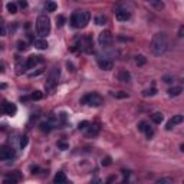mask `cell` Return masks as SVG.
<instances>
[{
  "label": "cell",
  "mask_w": 184,
  "mask_h": 184,
  "mask_svg": "<svg viewBox=\"0 0 184 184\" xmlns=\"http://www.w3.org/2000/svg\"><path fill=\"white\" fill-rule=\"evenodd\" d=\"M150 49L155 56H161L168 50V38L165 33H155L151 39V43H150Z\"/></svg>",
  "instance_id": "6da1fadb"
},
{
  "label": "cell",
  "mask_w": 184,
  "mask_h": 184,
  "mask_svg": "<svg viewBox=\"0 0 184 184\" xmlns=\"http://www.w3.org/2000/svg\"><path fill=\"white\" fill-rule=\"evenodd\" d=\"M89 19H91V15L89 12L87 10H76L72 17H70V25L73 27H79V29H83L87 27V25L89 23Z\"/></svg>",
  "instance_id": "7a4b0ae2"
},
{
  "label": "cell",
  "mask_w": 184,
  "mask_h": 184,
  "mask_svg": "<svg viewBox=\"0 0 184 184\" xmlns=\"http://www.w3.org/2000/svg\"><path fill=\"white\" fill-rule=\"evenodd\" d=\"M36 29H38V35L39 36H48L50 33V19L46 15H40L36 20Z\"/></svg>",
  "instance_id": "3957f363"
},
{
  "label": "cell",
  "mask_w": 184,
  "mask_h": 184,
  "mask_svg": "<svg viewBox=\"0 0 184 184\" xmlns=\"http://www.w3.org/2000/svg\"><path fill=\"white\" fill-rule=\"evenodd\" d=\"M81 102L85 104V105H89V107H99V105H102L104 99H102V97H101L99 94L91 92V94H87L85 97L82 98Z\"/></svg>",
  "instance_id": "277c9868"
},
{
  "label": "cell",
  "mask_w": 184,
  "mask_h": 184,
  "mask_svg": "<svg viewBox=\"0 0 184 184\" xmlns=\"http://www.w3.org/2000/svg\"><path fill=\"white\" fill-rule=\"evenodd\" d=\"M98 42L102 48H109L111 43H112V35L108 30H104V32L99 33V38H98Z\"/></svg>",
  "instance_id": "5b68a950"
},
{
  "label": "cell",
  "mask_w": 184,
  "mask_h": 184,
  "mask_svg": "<svg viewBox=\"0 0 184 184\" xmlns=\"http://www.w3.org/2000/svg\"><path fill=\"white\" fill-rule=\"evenodd\" d=\"M59 68H53L52 69V72H50V75H49V79H48V89H52V88L56 85V82H58V79H59Z\"/></svg>",
  "instance_id": "8992f818"
},
{
  "label": "cell",
  "mask_w": 184,
  "mask_h": 184,
  "mask_svg": "<svg viewBox=\"0 0 184 184\" xmlns=\"http://www.w3.org/2000/svg\"><path fill=\"white\" fill-rule=\"evenodd\" d=\"M13 155H15V151H13V148H10V147H7V145L0 147V161L10 160Z\"/></svg>",
  "instance_id": "52a82bcc"
},
{
  "label": "cell",
  "mask_w": 184,
  "mask_h": 184,
  "mask_svg": "<svg viewBox=\"0 0 184 184\" xmlns=\"http://www.w3.org/2000/svg\"><path fill=\"white\" fill-rule=\"evenodd\" d=\"M88 130L87 132H85V135L88 137V138H94V137H97L98 134H99V130H101V127H99V124H89L87 127Z\"/></svg>",
  "instance_id": "ba28073f"
},
{
  "label": "cell",
  "mask_w": 184,
  "mask_h": 184,
  "mask_svg": "<svg viewBox=\"0 0 184 184\" xmlns=\"http://www.w3.org/2000/svg\"><path fill=\"white\" fill-rule=\"evenodd\" d=\"M183 122V115H174L173 118L170 119L167 122V127H165V130L167 131H171L175 127V125H179V124H181Z\"/></svg>",
  "instance_id": "9c48e42d"
},
{
  "label": "cell",
  "mask_w": 184,
  "mask_h": 184,
  "mask_svg": "<svg viewBox=\"0 0 184 184\" xmlns=\"http://www.w3.org/2000/svg\"><path fill=\"white\" fill-rule=\"evenodd\" d=\"M115 17H117V20H119V22H127L131 17V13L127 9H119L115 13Z\"/></svg>",
  "instance_id": "30bf717a"
},
{
  "label": "cell",
  "mask_w": 184,
  "mask_h": 184,
  "mask_svg": "<svg viewBox=\"0 0 184 184\" xmlns=\"http://www.w3.org/2000/svg\"><path fill=\"white\" fill-rule=\"evenodd\" d=\"M39 62H42V58H40V56H35V55H32V56H29L27 60H26V68L27 69H30V68L38 65Z\"/></svg>",
  "instance_id": "8fae6325"
},
{
  "label": "cell",
  "mask_w": 184,
  "mask_h": 184,
  "mask_svg": "<svg viewBox=\"0 0 184 184\" xmlns=\"http://www.w3.org/2000/svg\"><path fill=\"white\" fill-rule=\"evenodd\" d=\"M98 66L102 70H111L114 68V63L108 59H98Z\"/></svg>",
  "instance_id": "7c38bea8"
},
{
  "label": "cell",
  "mask_w": 184,
  "mask_h": 184,
  "mask_svg": "<svg viewBox=\"0 0 184 184\" xmlns=\"http://www.w3.org/2000/svg\"><path fill=\"white\" fill-rule=\"evenodd\" d=\"M118 79L121 82H124V83H128V82L131 81V73L128 72V70H119V73H118Z\"/></svg>",
  "instance_id": "4fadbf2b"
},
{
  "label": "cell",
  "mask_w": 184,
  "mask_h": 184,
  "mask_svg": "<svg viewBox=\"0 0 184 184\" xmlns=\"http://www.w3.org/2000/svg\"><path fill=\"white\" fill-rule=\"evenodd\" d=\"M3 112H5L6 115H15L16 114V105L15 104H5L3 105Z\"/></svg>",
  "instance_id": "5bb4252c"
},
{
  "label": "cell",
  "mask_w": 184,
  "mask_h": 184,
  "mask_svg": "<svg viewBox=\"0 0 184 184\" xmlns=\"http://www.w3.org/2000/svg\"><path fill=\"white\" fill-rule=\"evenodd\" d=\"M83 42H85V43H83V50H85V52H87V53H92V46H94V45H92V38L91 36H87V38L83 39Z\"/></svg>",
  "instance_id": "9a60e30c"
},
{
  "label": "cell",
  "mask_w": 184,
  "mask_h": 184,
  "mask_svg": "<svg viewBox=\"0 0 184 184\" xmlns=\"http://www.w3.org/2000/svg\"><path fill=\"white\" fill-rule=\"evenodd\" d=\"M33 45H35L36 49H40V50H43V49L48 48V42L43 40V39H36V40H33Z\"/></svg>",
  "instance_id": "2e32d148"
},
{
  "label": "cell",
  "mask_w": 184,
  "mask_h": 184,
  "mask_svg": "<svg viewBox=\"0 0 184 184\" xmlns=\"http://www.w3.org/2000/svg\"><path fill=\"white\" fill-rule=\"evenodd\" d=\"M167 92H168V97H179L180 94L183 92V88L181 87H173V88H170Z\"/></svg>",
  "instance_id": "e0dca14e"
},
{
  "label": "cell",
  "mask_w": 184,
  "mask_h": 184,
  "mask_svg": "<svg viewBox=\"0 0 184 184\" xmlns=\"http://www.w3.org/2000/svg\"><path fill=\"white\" fill-rule=\"evenodd\" d=\"M151 119H152V122H154V124H161L162 119H164V117H162L161 112H155V114L151 115Z\"/></svg>",
  "instance_id": "ac0fdd59"
},
{
  "label": "cell",
  "mask_w": 184,
  "mask_h": 184,
  "mask_svg": "<svg viewBox=\"0 0 184 184\" xmlns=\"http://www.w3.org/2000/svg\"><path fill=\"white\" fill-rule=\"evenodd\" d=\"M53 181L56 184H60V183H65L66 181V175L63 173H58L56 175H55V179H53Z\"/></svg>",
  "instance_id": "d6986e66"
},
{
  "label": "cell",
  "mask_w": 184,
  "mask_h": 184,
  "mask_svg": "<svg viewBox=\"0 0 184 184\" xmlns=\"http://www.w3.org/2000/svg\"><path fill=\"white\" fill-rule=\"evenodd\" d=\"M95 23H97L98 26H104L105 23H107V16H104V15H98L95 17Z\"/></svg>",
  "instance_id": "ffe728a7"
},
{
  "label": "cell",
  "mask_w": 184,
  "mask_h": 184,
  "mask_svg": "<svg viewBox=\"0 0 184 184\" xmlns=\"http://www.w3.org/2000/svg\"><path fill=\"white\" fill-rule=\"evenodd\" d=\"M45 9H46V12H55L58 9V5H56L55 2H48L46 6H45Z\"/></svg>",
  "instance_id": "44dd1931"
},
{
  "label": "cell",
  "mask_w": 184,
  "mask_h": 184,
  "mask_svg": "<svg viewBox=\"0 0 184 184\" xmlns=\"http://www.w3.org/2000/svg\"><path fill=\"white\" fill-rule=\"evenodd\" d=\"M7 12L9 13H12V15H15V13H17V6H16V3H7Z\"/></svg>",
  "instance_id": "7402d4cb"
},
{
  "label": "cell",
  "mask_w": 184,
  "mask_h": 184,
  "mask_svg": "<svg viewBox=\"0 0 184 184\" xmlns=\"http://www.w3.org/2000/svg\"><path fill=\"white\" fill-rule=\"evenodd\" d=\"M145 62H147L145 56H142V55H138V56H135V63H137L138 66L145 65Z\"/></svg>",
  "instance_id": "603a6c76"
},
{
  "label": "cell",
  "mask_w": 184,
  "mask_h": 184,
  "mask_svg": "<svg viewBox=\"0 0 184 184\" xmlns=\"http://www.w3.org/2000/svg\"><path fill=\"white\" fill-rule=\"evenodd\" d=\"M157 94V89L155 88H151V89H145V91H142V97H152V95H155Z\"/></svg>",
  "instance_id": "cb8c5ba5"
},
{
  "label": "cell",
  "mask_w": 184,
  "mask_h": 184,
  "mask_svg": "<svg viewBox=\"0 0 184 184\" xmlns=\"http://www.w3.org/2000/svg\"><path fill=\"white\" fill-rule=\"evenodd\" d=\"M142 132H145L147 138H151L152 135H154V128H151L150 125H145V128H144V131Z\"/></svg>",
  "instance_id": "d4e9b609"
},
{
  "label": "cell",
  "mask_w": 184,
  "mask_h": 184,
  "mask_svg": "<svg viewBox=\"0 0 184 184\" xmlns=\"http://www.w3.org/2000/svg\"><path fill=\"white\" fill-rule=\"evenodd\" d=\"M150 3H151L155 9H162V7H164V3H162L161 0H151Z\"/></svg>",
  "instance_id": "484cf974"
},
{
  "label": "cell",
  "mask_w": 184,
  "mask_h": 184,
  "mask_svg": "<svg viewBox=\"0 0 184 184\" xmlns=\"http://www.w3.org/2000/svg\"><path fill=\"white\" fill-rule=\"evenodd\" d=\"M40 130L42 131H50L52 130V124H50V122H42V124H40Z\"/></svg>",
  "instance_id": "4316f807"
},
{
  "label": "cell",
  "mask_w": 184,
  "mask_h": 184,
  "mask_svg": "<svg viewBox=\"0 0 184 184\" xmlns=\"http://www.w3.org/2000/svg\"><path fill=\"white\" fill-rule=\"evenodd\" d=\"M40 98H42V92L40 91H35L32 95H30V99H35V101H39Z\"/></svg>",
  "instance_id": "83f0119b"
},
{
  "label": "cell",
  "mask_w": 184,
  "mask_h": 184,
  "mask_svg": "<svg viewBox=\"0 0 184 184\" xmlns=\"http://www.w3.org/2000/svg\"><path fill=\"white\" fill-rule=\"evenodd\" d=\"M58 147H59L60 150H68L69 148V144H66L63 141H58Z\"/></svg>",
  "instance_id": "f1b7e54d"
},
{
  "label": "cell",
  "mask_w": 184,
  "mask_h": 184,
  "mask_svg": "<svg viewBox=\"0 0 184 184\" xmlns=\"http://www.w3.org/2000/svg\"><path fill=\"white\" fill-rule=\"evenodd\" d=\"M162 81L165 82V83H171V82L174 81V78L171 75H164L162 76Z\"/></svg>",
  "instance_id": "f546056e"
},
{
  "label": "cell",
  "mask_w": 184,
  "mask_h": 184,
  "mask_svg": "<svg viewBox=\"0 0 184 184\" xmlns=\"http://www.w3.org/2000/svg\"><path fill=\"white\" fill-rule=\"evenodd\" d=\"M88 125H89V122H88V121H82V122H79L78 128H79V130H87Z\"/></svg>",
  "instance_id": "4dcf8cb0"
},
{
  "label": "cell",
  "mask_w": 184,
  "mask_h": 184,
  "mask_svg": "<svg viewBox=\"0 0 184 184\" xmlns=\"http://www.w3.org/2000/svg\"><path fill=\"white\" fill-rule=\"evenodd\" d=\"M26 145H27V137L23 135L22 138H20V147H22V148H25Z\"/></svg>",
  "instance_id": "1f68e13d"
},
{
  "label": "cell",
  "mask_w": 184,
  "mask_h": 184,
  "mask_svg": "<svg viewBox=\"0 0 184 184\" xmlns=\"http://www.w3.org/2000/svg\"><path fill=\"white\" fill-rule=\"evenodd\" d=\"M164 183H173V179H160V180H157V184H164Z\"/></svg>",
  "instance_id": "d6a6232c"
},
{
  "label": "cell",
  "mask_w": 184,
  "mask_h": 184,
  "mask_svg": "<svg viewBox=\"0 0 184 184\" xmlns=\"http://www.w3.org/2000/svg\"><path fill=\"white\" fill-rule=\"evenodd\" d=\"M0 36H6V26H5V23H0Z\"/></svg>",
  "instance_id": "836d02e7"
},
{
  "label": "cell",
  "mask_w": 184,
  "mask_h": 184,
  "mask_svg": "<svg viewBox=\"0 0 184 184\" xmlns=\"http://www.w3.org/2000/svg\"><path fill=\"white\" fill-rule=\"evenodd\" d=\"M102 165H111V158L109 157H105V158H102Z\"/></svg>",
  "instance_id": "e575fe53"
},
{
  "label": "cell",
  "mask_w": 184,
  "mask_h": 184,
  "mask_svg": "<svg viewBox=\"0 0 184 184\" xmlns=\"http://www.w3.org/2000/svg\"><path fill=\"white\" fill-rule=\"evenodd\" d=\"M56 22H58L59 26H62V25L65 23V17H63V16H58V17H56Z\"/></svg>",
  "instance_id": "d590c367"
},
{
  "label": "cell",
  "mask_w": 184,
  "mask_h": 184,
  "mask_svg": "<svg viewBox=\"0 0 184 184\" xmlns=\"http://www.w3.org/2000/svg\"><path fill=\"white\" fill-rule=\"evenodd\" d=\"M114 97H117V98H127L128 95H127V92H118V94H114Z\"/></svg>",
  "instance_id": "8d00e7d4"
},
{
  "label": "cell",
  "mask_w": 184,
  "mask_h": 184,
  "mask_svg": "<svg viewBox=\"0 0 184 184\" xmlns=\"http://www.w3.org/2000/svg\"><path fill=\"white\" fill-rule=\"evenodd\" d=\"M26 49V43L25 42H19V50H25Z\"/></svg>",
  "instance_id": "74e56055"
},
{
  "label": "cell",
  "mask_w": 184,
  "mask_h": 184,
  "mask_svg": "<svg viewBox=\"0 0 184 184\" xmlns=\"http://www.w3.org/2000/svg\"><path fill=\"white\" fill-rule=\"evenodd\" d=\"M145 122H140V124H138V130L140 131H144V128H145Z\"/></svg>",
  "instance_id": "f35d334b"
},
{
  "label": "cell",
  "mask_w": 184,
  "mask_h": 184,
  "mask_svg": "<svg viewBox=\"0 0 184 184\" xmlns=\"http://www.w3.org/2000/svg\"><path fill=\"white\" fill-rule=\"evenodd\" d=\"M20 6H22V7H26V6H27V3H26V2H23V0H22V2H20Z\"/></svg>",
  "instance_id": "ab89813d"
},
{
  "label": "cell",
  "mask_w": 184,
  "mask_h": 184,
  "mask_svg": "<svg viewBox=\"0 0 184 184\" xmlns=\"http://www.w3.org/2000/svg\"><path fill=\"white\" fill-rule=\"evenodd\" d=\"M3 70H5V69H3V65L0 63V72H3Z\"/></svg>",
  "instance_id": "60d3db41"
},
{
  "label": "cell",
  "mask_w": 184,
  "mask_h": 184,
  "mask_svg": "<svg viewBox=\"0 0 184 184\" xmlns=\"http://www.w3.org/2000/svg\"><path fill=\"white\" fill-rule=\"evenodd\" d=\"M0 50H2V45H0Z\"/></svg>",
  "instance_id": "b9f144b4"
},
{
  "label": "cell",
  "mask_w": 184,
  "mask_h": 184,
  "mask_svg": "<svg viewBox=\"0 0 184 184\" xmlns=\"http://www.w3.org/2000/svg\"><path fill=\"white\" fill-rule=\"evenodd\" d=\"M148 2H151V0H148Z\"/></svg>",
  "instance_id": "7bdbcfd3"
}]
</instances>
